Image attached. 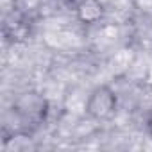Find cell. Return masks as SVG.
<instances>
[{
  "instance_id": "6da1fadb",
  "label": "cell",
  "mask_w": 152,
  "mask_h": 152,
  "mask_svg": "<svg viewBox=\"0 0 152 152\" xmlns=\"http://www.w3.org/2000/svg\"><path fill=\"white\" fill-rule=\"evenodd\" d=\"M11 113L13 118L16 120L13 134H29L45 122L48 115V102L38 91H25L15 99Z\"/></svg>"
},
{
  "instance_id": "7a4b0ae2",
  "label": "cell",
  "mask_w": 152,
  "mask_h": 152,
  "mask_svg": "<svg viewBox=\"0 0 152 152\" xmlns=\"http://www.w3.org/2000/svg\"><path fill=\"white\" fill-rule=\"evenodd\" d=\"M84 109L91 120L107 122L118 111V95L109 84H99L90 91Z\"/></svg>"
},
{
  "instance_id": "3957f363",
  "label": "cell",
  "mask_w": 152,
  "mask_h": 152,
  "mask_svg": "<svg viewBox=\"0 0 152 152\" xmlns=\"http://www.w3.org/2000/svg\"><path fill=\"white\" fill-rule=\"evenodd\" d=\"M75 16L83 25H97L106 16V7L100 0H79L75 4Z\"/></svg>"
},
{
  "instance_id": "277c9868",
  "label": "cell",
  "mask_w": 152,
  "mask_h": 152,
  "mask_svg": "<svg viewBox=\"0 0 152 152\" xmlns=\"http://www.w3.org/2000/svg\"><path fill=\"white\" fill-rule=\"evenodd\" d=\"M145 129H147V132H148V136L152 138V107L147 111V115H145Z\"/></svg>"
}]
</instances>
